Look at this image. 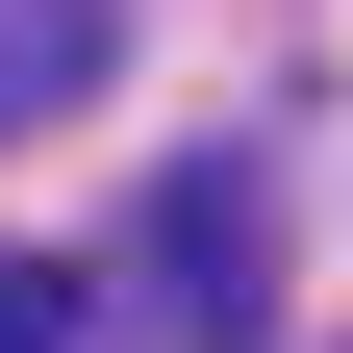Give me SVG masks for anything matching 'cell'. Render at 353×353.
Segmentation results:
<instances>
[{
    "label": "cell",
    "mask_w": 353,
    "mask_h": 353,
    "mask_svg": "<svg viewBox=\"0 0 353 353\" xmlns=\"http://www.w3.org/2000/svg\"><path fill=\"white\" fill-rule=\"evenodd\" d=\"M126 252H152V278H126V328H152V353H252V303H278V252H252V176H176Z\"/></svg>",
    "instance_id": "1"
},
{
    "label": "cell",
    "mask_w": 353,
    "mask_h": 353,
    "mask_svg": "<svg viewBox=\"0 0 353 353\" xmlns=\"http://www.w3.org/2000/svg\"><path fill=\"white\" fill-rule=\"evenodd\" d=\"M101 51H126L101 0H0V126H76V101H101Z\"/></svg>",
    "instance_id": "2"
},
{
    "label": "cell",
    "mask_w": 353,
    "mask_h": 353,
    "mask_svg": "<svg viewBox=\"0 0 353 353\" xmlns=\"http://www.w3.org/2000/svg\"><path fill=\"white\" fill-rule=\"evenodd\" d=\"M101 328V278H51V252H0V353H76Z\"/></svg>",
    "instance_id": "3"
}]
</instances>
